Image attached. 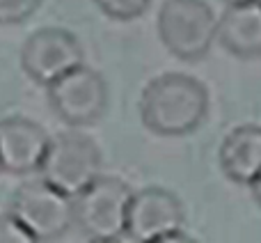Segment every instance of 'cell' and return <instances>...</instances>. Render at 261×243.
Returning <instances> with one entry per match:
<instances>
[{
  "label": "cell",
  "instance_id": "6da1fadb",
  "mask_svg": "<svg viewBox=\"0 0 261 243\" xmlns=\"http://www.w3.org/2000/svg\"><path fill=\"white\" fill-rule=\"evenodd\" d=\"M208 90L195 76L167 71L151 78L140 94V119L161 138L190 135L208 115Z\"/></svg>",
  "mask_w": 261,
  "mask_h": 243
},
{
  "label": "cell",
  "instance_id": "7a4b0ae2",
  "mask_svg": "<svg viewBox=\"0 0 261 243\" xmlns=\"http://www.w3.org/2000/svg\"><path fill=\"white\" fill-rule=\"evenodd\" d=\"M130 186L119 177L99 175L73 195V225L96 243H113L126 236Z\"/></svg>",
  "mask_w": 261,
  "mask_h": 243
},
{
  "label": "cell",
  "instance_id": "3957f363",
  "mask_svg": "<svg viewBox=\"0 0 261 243\" xmlns=\"http://www.w3.org/2000/svg\"><path fill=\"white\" fill-rule=\"evenodd\" d=\"M156 32L174 58L195 62L211 51L218 16L206 0H165L158 9Z\"/></svg>",
  "mask_w": 261,
  "mask_h": 243
},
{
  "label": "cell",
  "instance_id": "277c9868",
  "mask_svg": "<svg viewBox=\"0 0 261 243\" xmlns=\"http://www.w3.org/2000/svg\"><path fill=\"white\" fill-rule=\"evenodd\" d=\"M103 156L92 135L83 131H62L48 140L39 175L44 181L67 195H78L101 175Z\"/></svg>",
  "mask_w": 261,
  "mask_h": 243
},
{
  "label": "cell",
  "instance_id": "5b68a950",
  "mask_svg": "<svg viewBox=\"0 0 261 243\" xmlns=\"http://www.w3.org/2000/svg\"><path fill=\"white\" fill-rule=\"evenodd\" d=\"M46 99L60 121L71 129H81L103 117L110 92L106 78L96 69L78 64L46 85Z\"/></svg>",
  "mask_w": 261,
  "mask_h": 243
},
{
  "label": "cell",
  "instance_id": "8992f818",
  "mask_svg": "<svg viewBox=\"0 0 261 243\" xmlns=\"http://www.w3.org/2000/svg\"><path fill=\"white\" fill-rule=\"evenodd\" d=\"M9 213L32 241H58L73 227V198L44 179L28 181L14 190Z\"/></svg>",
  "mask_w": 261,
  "mask_h": 243
},
{
  "label": "cell",
  "instance_id": "52a82bcc",
  "mask_svg": "<svg viewBox=\"0 0 261 243\" xmlns=\"http://www.w3.org/2000/svg\"><path fill=\"white\" fill-rule=\"evenodd\" d=\"M85 51L73 32L64 28H39L21 46V69L32 83L48 85L69 69L83 64Z\"/></svg>",
  "mask_w": 261,
  "mask_h": 243
},
{
  "label": "cell",
  "instance_id": "ba28073f",
  "mask_svg": "<svg viewBox=\"0 0 261 243\" xmlns=\"http://www.w3.org/2000/svg\"><path fill=\"white\" fill-rule=\"evenodd\" d=\"M186 209L184 202L172 190L161 186H149L130 195L126 236L138 243L163 241L174 232L184 230Z\"/></svg>",
  "mask_w": 261,
  "mask_h": 243
},
{
  "label": "cell",
  "instance_id": "9c48e42d",
  "mask_svg": "<svg viewBox=\"0 0 261 243\" xmlns=\"http://www.w3.org/2000/svg\"><path fill=\"white\" fill-rule=\"evenodd\" d=\"M50 135L28 117L0 119V167L9 175H30L39 170Z\"/></svg>",
  "mask_w": 261,
  "mask_h": 243
},
{
  "label": "cell",
  "instance_id": "30bf717a",
  "mask_svg": "<svg viewBox=\"0 0 261 243\" xmlns=\"http://www.w3.org/2000/svg\"><path fill=\"white\" fill-rule=\"evenodd\" d=\"M216 39L222 44L227 53L239 60L261 58V3L227 5L225 12L218 16Z\"/></svg>",
  "mask_w": 261,
  "mask_h": 243
},
{
  "label": "cell",
  "instance_id": "8fae6325",
  "mask_svg": "<svg viewBox=\"0 0 261 243\" xmlns=\"http://www.w3.org/2000/svg\"><path fill=\"white\" fill-rule=\"evenodd\" d=\"M220 170L229 181L250 186L261 172V126L241 124L225 135L220 144Z\"/></svg>",
  "mask_w": 261,
  "mask_h": 243
},
{
  "label": "cell",
  "instance_id": "7c38bea8",
  "mask_svg": "<svg viewBox=\"0 0 261 243\" xmlns=\"http://www.w3.org/2000/svg\"><path fill=\"white\" fill-rule=\"evenodd\" d=\"M94 5L113 21H135L149 9L151 0H94Z\"/></svg>",
  "mask_w": 261,
  "mask_h": 243
},
{
  "label": "cell",
  "instance_id": "4fadbf2b",
  "mask_svg": "<svg viewBox=\"0 0 261 243\" xmlns=\"http://www.w3.org/2000/svg\"><path fill=\"white\" fill-rule=\"evenodd\" d=\"M41 0H0V26L23 23L39 9Z\"/></svg>",
  "mask_w": 261,
  "mask_h": 243
},
{
  "label": "cell",
  "instance_id": "5bb4252c",
  "mask_svg": "<svg viewBox=\"0 0 261 243\" xmlns=\"http://www.w3.org/2000/svg\"><path fill=\"white\" fill-rule=\"evenodd\" d=\"M0 243H35V241L12 213L5 211L0 213Z\"/></svg>",
  "mask_w": 261,
  "mask_h": 243
},
{
  "label": "cell",
  "instance_id": "9a60e30c",
  "mask_svg": "<svg viewBox=\"0 0 261 243\" xmlns=\"http://www.w3.org/2000/svg\"><path fill=\"white\" fill-rule=\"evenodd\" d=\"M250 190H252V198H254V202L261 207V172L257 177H254L252 181H250Z\"/></svg>",
  "mask_w": 261,
  "mask_h": 243
},
{
  "label": "cell",
  "instance_id": "2e32d148",
  "mask_svg": "<svg viewBox=\"0 0 261 243\" xmlns=\"http://www.w3.org/2000/svg\"><path fill=\"white\" fill-rule=\"evenodd\" d=\"M225 5H236V3H248V0H222Z\"/></svg>",
  "mask_w": 261,
  "mask_h": 243
},
{
  "label": "cell",
  "instance_id": "e0dca14e",
  "mask_svg": "<svg viewBox=\"0 0 261 243\" xmlns=\"http://www.w3.org/2000/svg\"><path fill=\"white\" fill-rule=\"evenodd\" d=\"M0 172H3V167H0Z\"/></svg>",
  "mask_w": 261,
  "mask_h": 243
},
{
  "label": "cell",
  "instance_id": "ac0fdd59",
  "mask_svg": "<svg viewBox=\"0 0 261 243\" xmlns=\"http://www.w3.org/2000/svg\"><path fill=\"white\" fill-rule=\"evenodd\" d=\"M259 3H261V0H259Z\"/></svg>",
  "mask_w": 261,
  "mask_h": 243
}]
</instances>
